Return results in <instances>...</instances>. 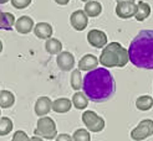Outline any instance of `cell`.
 <instances>
[{
  "mask_svg": "<svg viewBox=\"0 0 153 141\" xmlns=\"http://www.w3.org/2000/svg\"><path fill=\"white\" fill-rule=\"evenodd\" d=\"M137 12V4L132 1H117L116 5V15L120 19L127 20L134 16Z\"/></svg>",
  "mask_w": 153,
  "mask_h": 141,
  "instance_id": "7",
  "label": "cell"
},
{
  "mask_svg": "<svg viewBox=\"0 0 153 141\" xmlns=\"http://www.w3.org/2000/svg\"><path fill=\"white\" fill-rule=\"evenodd\" d=\"M52 26L49 24V22H39L36 24L34 27V34L37 39L40 40H48L52 36Z\"/></svg>",
  "mask_w": 153,
  "mask_h": 141,
  "instance_id": "13",
  "label": "cell"
},
{
  "mask_svg": "<svg viewBox=\"0 0 153 141\" xmlns=\"http://www.w3.org/2000/svg\"><path fill=\"white\" fill-rule=\"evenodd\" d=\"M68 1H70V0H55V3L57 4V5H67L68 4Z\"/></svg>",
  "mask_w": 153,
  "mask_h": 141,
  "instance_id": "29",
  "label": "cell"
},
{
  "mask_svg": "<svg viewBox=\"0 0 153 141\" xmlns=\"http://www.w3.org/2000/svg\"><path fill=\"white\" fill-rule=\"evenodd\" d=\"M87 42L95 48H103L107 45V35L101 30H90L87 34Z\"/></svg>",
  "mask_w": 153,
  "mask_h": 141,
  "instance_id": "9",
  "label": "cell"
},
{
  "mask_svg": "<svg viewBox=\"0 0 153 141\" xmlns=\"http://www.w3.org/2000/svg\"><path fill=\"white\" fill-rule=\"evenodd\" d=\"M31 141H44V139L40 137V136H37V135H34V136L31 137Z\"/></svg>",
  "mask_w": 153,
  "mask_h": 141,
  "instance_id": "30",
  "label": "cell"
},
{
  "mask_svg": "<svg viewBox=\"0 0 153 141\" xmlns=\"http://www.w3.org/2000/svg\"><path fill=\"white\" fill-rule=\"evenodd\" d=\"M34 20L30 18V16H26V15H24V16H20L16 22H15V30L19 32V34H22V35H26L29 32L34 31Z\"/></svg>",
  "mask_w": 153,
  "mask_h": 141,
  "instance_id": "12",
  "label": "cell"
},
{
  "mask_svg": "<svg viewBox=\"0 0 153 141\" xmlns=\"http://www.w3.org/2000/svg\"><path fill=\"white\" fill-rule=\"evenodd\" d=\"M34 109H35V114L39 118L45 116L52 110V102L49 96H39L35 103Z\"/></svg>",
  "mask_w": 153,
  "mask_h": 141,
  "instance_id": "11",
  "label": "cell"
},
{
  "mask_svg": "<svg viewBox=\"0 0 153 141\" xmlns=\"http://www.w3.org/2000/svg\"><path fill=\"white\" fill-rule=\"evenodd\" d=\"M81 1H83V3H87V1H91V0H81Z\"/></svg>",
  "mask_w": 153,
  "mask_h": 141,
  "instance_id": "34",
  "label": "cell"
},
{
  "mask_svg": "<svg viewBox=\"0 0 153 141\" xmlns=\"http://www.w3.org/2000/svg\"><path fill=\"white\" fill-rule=\"evenodd\" d=\"M153 107V98L151 95H141L136 99V108L141 111H147Z\"/></svg>",
  "mask_w": 153,
  "mask_h": 141,
  "instance_id": "22",
  "label": "cell"
},
{
  "mask_svg": "<svg viewBox=\"0 0 153 141\" xmlns=\"http://www.w3.org/2000/svg\"><path fill=\"white\" fill-rule=\"evenodd\" d=\"M82 123L91 132H101L105 129V120L103 118L96 114L92 110H86L82 114Z\"/></svg>",
  "mask_w": 153,
  "mask_h": 141,
  "instance_id": "5",
  "label": "cell"
},
{
  "mask_svg": "<svg viewBox=\"0 0 153 141\" xmlns=\"http://www.w3.org/2000/svg\"><path fill=\"white\" fill-rule=\"evenodd\" d=\"M15 22H16V19H15L14 14L6 11L0 12V28L9 31L13 26H15Z\"/></svg>",
  "mask_w": 153,
  "mask_h": 141,
  "instance_id": "19",
  "label": "cell"
},
{
  "mask_svg": "<svg viewBox=\"0 0 153 141\" xmlns=\"http://www.w3.org/2000/svg\"><path fill=\"white\" fill-rule=\"evenodd\" d=\"M9 0H0V4H6Z\"/></svg>",
  "mask_w": 153,
  "mask_h": 141,
  "instance_id": "32",
  "label": "cell"
},
{
  "mask_svg": "<svg viewBox=\"0 0 153 141\" xmlns=\"http://www.w3.org/2000/svg\"><path fill=\"white\" fill-rule=\"evenodd\" d=\"M151 5L147 4L146 1H140L137 4V12L134 15V19L137 21H144L149 18L151 15Z\"/></svg>",
  "mask_w": 153,
  "mask_h": 141,
  "instance_id": "17",
  "label": "cell"
},
{
  "mask_svg": "<svg viewBox=\"0 0 153 141\" xmlns=\"http://www.w3.org/2000/svg\"><path fill=\"white\" fill-rule=\"evenodd\" d=\"M70 83H71L72 89H75V91H80V89L82 88V85H83V77H82L80 69H74L72 71Z\"/></svg>",
  "mask_w": 153,
  "mask_h": 141,
  "instance_id": "23",
  "label": "cell"
},
{
  "mask_svg": "<svg viewBox=\"0 0 153 141\" xmlns=\"http://www.w3.org/2000/svg\"><path fill=\"white\" fill-rule=\"evenodd\" d=\"M34 134L42 139H48V140L55 139L57 136V129H56L55 121L49 116H41L37 120Z\"/></svg>",
  "mask_w": 153,
  "mask_h": 141,
  "instance_id": "4",
  "label": "cell"
},
{
  "mask_svg": "<svg viewBox=\"0 0 153 141\" xmlns=\"http://www.w3.org/2000/svg\"><path fill=\"white\" fill-rule=\"evenodd\" d=\"M72 107V100L67 98H59L52 102V110L57 114H65L67 111H70Z\"/></svg>",
  "mask_w": 153,
  "mask_h": 141,
  "instance_id": "15",
  "label": "cell"
},
{
  "mask_svg": "<svg viewBox=\"0 0 153 141\" xmlns=\"http://www.w3.org/2000/svg\"><path fill=\"white\" fill-rule=\"evenodd\" d=\"M70 24L76 31H83L88 25V16L85 10H76L70 16Z\"/></svg>",
  "mask_w": 153,
  "mask_h": 141,
  "instance_id": "8",
  "label": "cell"
},
{
  "mask_svg": "<svg viewBox=\"0 0 153 141\" xmlns=\"http://www.w3.org/2000/svg\"><path fill=\"white\" fill-rule=\"evenodd\" d=\"M45 50L50 55H59L60 52H62V43L55 37H50L45 42Z\"/></svg>",
  "mask_w": 153,
  "mask_h": 141,
  "instance_id": "18",
  "label": "cell"
},
{
  "mask_svg": "<svg viewBox=\"0 0 153 141\" xmlns=\"http://www.w3.org/2000/svg\"><path fill=\"white\" fill-rule=\"evenodd\" d=\"M153 135V120L144 119L131 131V139L134 141H142Z\"/></svg>",
  "mask_w": 153,
  "mask_h": 141,
  "instance_id": "6",
  "label": "cell"
},
{
  "mask_svg": "<svg viewBox=\"0 0 153 141\" xmlns=\"http://www.w3.org/2000/svg\"><path fill=\"white\" fill-rule=\"evenodd\" d=\"M14 103H15V95L10 91H6V89L0 91V108L7 109L13 107Z\"/></svg>",
  "mask_w": 153,
  "mask_h": 141,
  "instance_id": "21",
  "label": "cell"
},
{
  "mask_svg": "<svg viewBox=\"0 0 153 141\" xmlns=\"http://www.w3.org/2000/svg\"><path fill=\"white\" fill-rule=\"evenodd\" d=\"M72 105L79 109V110H82V109H86L87 105H88V98L85 93L82 92H76L74 95H72Z\"/></svg>",
  "mask_w": 153,
  "mask_h": 141,
  "instance_id": "20",
  "label": "cell"
},
{
  "mask_svg": "<svg viewBox=\"0 0 153 141\" xmlns=\"http://www.w3.org/2000/svg\"><path fill=\"white\" fill-rule=\"evenodd\" d=\"M56 63H57V67L61 71L68 72V71L74 69V67H75V57H74V55L71 53V52L62 51L57 55Z\"/></svg>",
  "mask_w": 153,
  "mask_h": 141,
  "instance_id": "10",
  "label": "cell"
},
{
  "mask_svg": "<svg viewBox=\"0 0 153 141\" xmlns=\"http://www.w3.org/2000/svg\"><path fill=\"white\" fill-rule=\"evenodd\" d=\"M55 141H74V139L68 134H60L55 137Z\"/></svg>",
  "mask_w": 153,
  "mask_h": 141,
  "instance_id": "28",
  "label": "cell"
},
{
  "mask_svg": "<svg viewBox=\"0 0 153 141\" xmlns=\"http://www.w3.org/2000/svg\"><path fill=\"white\" fill-rule=\"evenodd\" d=\"M98 61L106 68L125 67L129 61L128 50L118 42H110L103 47Z\"/></svg>",
  "mask_w": 153,
  "mask_h": 141,
  "instance_id": "3",
  "label": "cell"
},
{
  "mask_svg": "<svg viewBox=\"0 0 153 141\" xmlns=\"http://www.w3.org/2000/svg\"><path fill=\"white\" fill-rule=\"evenodd\" d=\"M10 1L15 9L22 10V9H26V7L33 3V0H10Z\"/></svg>",
  "mask_w": 153,
  "mask_h": 141,
  "instance_id": "26",
  "label": "cell"
},
{
  "mask_svg": "<svg viewBox=\"0 0 153 141\" xmlns=\"http://www.w3.org/2000/svg\"><path fill=\"white\" fill-rule=\"evenodd\" d=\"M1 51H3V42L0 40V53H1Z\"/></svg>",
  "mask_w": 153,
  "mask_h": 141,
  "instance_id": "31",
  "label": "cell"
},
{
  "mask_svg": "<svg viewBox=\"0 0 153 141\" xmlns=\"http://www.w3.org/2000/svg\"><path fill=\"white\" fill-rule=\"evenodd\" d=\"M117 1H132V3H134V0H117Z\"/></svg>",
  "mask_w": 153,
  "mask_h": 141,
  "instance_id": "33",
  "label": "cell"
},
{
  "mask_svg": "<svg viewBox=\"0 0 153 141\" xmlns=\"http://www.w3.org/2000/svg\"><path fill=\"white\" fill-rule=\"evenodd\" d=\"M129 62L141 69H153V30H142L129 43Z\"/></svg>",
  "mask_w": 153,
  "mask_h": 141,
  "instance_id": "2",
  "label": "cell"
},
{
  "mask_svg": "<svg viewBox=\"0 0 153 141\" xmlns=\"http://www.w3.org/2000/svg\"><path fill=\"white\" fill-rule=\"evenodd\" d=\"M83 10H85L88 18H97L98 15H101V12H102V5H101V3L96 1V0H91V1H87L85 4Z\"/></svg>",
  "mask_w": 153,
  "mask_h": 141,
  "instance_id": "16",
  "label": "cell"
},
{
  "mask_svg": "<svg viewBox=\"0 0 153 141\" xmlns=\"http://www.w3.org/2000/svg\"><path fill=\"white\" fill-rule=\"evenodd\" d=\"M72 139L74 141H91L90 131L86 129H77V130H75Z\"/></svg>",
  "mask_w": 153,
  "mask_h": 141,
  "instance_id": "25",
  "label": "cell"
},
{
  "mask_svg": "<svg viewBox=\"0 0 153 141\" xmlns=\"http://www.w3.org/2000/svg\"><path fill=\"white\" fill-rule=\"evenodd\" d=\"M98 58L94 55H85L81 59H80V62H79V69L80 71H86V72H90V71H92L95 68H97V66H98Z\"/></svg>",
  "mask_w": 153,
  "mask_h": 141,
  "instance_id": "14",
  "label": "cell"
},
{
  "mask_svg": "<svg viewBox=\"0 0 153 141\" xmlns=\"http://www.w3.org/2000/svg\"><path fill=\"white\" fill-rule=\"evenodd\" d=\"M13 121L11 119H9L7 116H3L0 118V136H5L7 134H10V131L13 130Z\"/></svg>",
  "mask_w": 153,
  "mask_h": 141,
  "instance_id": "24",
  "label": "cell"
},
{
  "mask_svg": "<svg viewBox=\"0 0 153 141\" xmlns=\"http://www.w3.org/2000/svg\"><path fill=\"white\" fill-rule=\"evenodd\" d=\"M11 141H31V137L27 136V134L22 130H18L14 134L13 140Z\"/></svg>",
  "mask_w": 153,
  "mask_h": 141,
  "instance_id": "27",
  "label": "cell"
},
{
  "mask_svg": "<svg viewBox=\"0 0 153 141\" xmlns=\"http://www.w3.org/2000/svg\"><path fill=\"white\" fill-rule=\"evenodd\" d=\"M83 93L94 103H103L110 100L116 92V82L112 73L106 68H95L83 77Z\"/></svg>",
  "mask_w": 153,
  "mask_h": 141,
  "instance_id": "1",
  "label": "cell"
}]
</instances>
